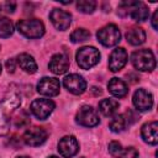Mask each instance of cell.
<instances>
[{
  "label": "cell",
  "mask_w": 158,
  "mask_h": 158,
  "mask_svg": "<svg viewBox=\"0 0 158 158\" xmlns=\"http://www.w3.org/2000/svg\"><path fill=\"white\" fill-rule=\"evenodd\" d=\"M141 135L146 143L152 144V146L157 144V142H158V122L151 121V122L144 123L142 126Z\"/></svg>",
  "instance_id": "cell-17"
},
{
  "label": "cell",
  "mask_w": 158,
  "mask_h": 158,
  "mask_svg": "<svg viewBox=\"0 0 158 158\" xmlns=\"http://www.w3.org/2000/svg\"><path fill=\"white\" fill-rule=\"evenodd\" d=\"M16 62H17V64L20 65V68H21L23 72L28 73V74H33V73L37 72V63H36V60L33 59L32 56H30V54H27V53H21V54H19Z\"/></svg>",
  "instance_id": "cell-18"
},
{
  "label": "cell",
  "mask_w": 158,
  "mask_h": 158,
  "mask_svg": "<svg viewBox=\"0 0 158 158\" xmlns=\"http://www.w3.org/2000/svg\"><path fill=\"white\" fill-rule=\"evenodd\" d=\"M116 158H138V151L135 147H126L121 149Z\"/></svg>",
  "instance_id": "cell-26"
},
{
  "label": "cell",
  "mask_w": 158,
  "mask_h": 158,
  "mask_svg": "<svg viewBox=\"0 0 158 158\" xmlns=\"http://www.w3.org/2000/svg\"><path fill=\"white\" fill-rule=\"evenodd\" d=\"M118 101L115 99H104L99 102V111L104 116H114L118 109Z\"/></svg>",
  "instance_id": "cell-21"
},
{
  "label": "cell",
  "mask_w": 158,
  "mask_h": 158,
  "mask_svg": "<svg viewBox=\"0 0 158 158\" xmlns=\"http://www.w3.org/2000/svg\"><path fill=\"white\" fill-rule=\"evenodd\" d=\"M1 7L4 9V11H6V12H14L15 11V7H16V4L15 2H4V4H1Z\"/></svg>",
  "instance_id": "cell-29"
},
{
  "label": "cell",
  "mask_w": 158,
  "mask_h": 158,
  "mask_svg": "<svg viewBox=\"0 0 158 158\" xmlns=\"http://www.w3.org/2000/svg\"><path fill=\"white\" fill-rule=\"evenodd\" d=\"M77 9L83 14H91L96 9V1H94V0H79L77 2Z\"/></svg>",
  "instance_id": "cell-24"
},
{
  "label": "cell",
  "mask_w": 158,
  "mask_h": 158,
  "mask_svg": "<svg viewBox=\"0 0 158 158\" xmlns=\"http://www.w3.org/2000/svg\"><path fill=\"white\" fill-rule=\"evenodd\" d=\"M59 90H60V83L56 78L43 77L42 79H40L37 84V91L41 95H44L48 98L57 96L59 94Z\"/></svg>",
  "instance_id": "cell-10"
},
{
  "label": "cell",
  "mask_w": 158,
  "mask_h": 158,
  "mask_svg": "<svg viewBox=\"0 0 158 158\" xmlns=\"http://www.w3.org/2000/svg\"><path fill=\"white\" fill-rule=\"evenodd\" d=\"M0 74H1V63H0Z\"/></svg>",
  "instance_id": "cell-33"
},
{
  "label": "cell",
  "mask_w": 158,
  "mask_h": 158,
  "mask_svg": "<svg viewBox=\"0 0 158 158\" xmlns=\"http://www.w3.org/2000/svg\"><path fill=\"white\" fill-rule=\"evenodd\" d=\"M126 125H127V120H126L125 115H114L109 122L110 130L115 133L122 132L126 128Z\"/></svg>",
  "instance_id": "cell-22"
},
{
  "label": "cell",
  "mask_w": 158,
  "mask_h": 158,
  "mask_svg": "<svg viewBox=\"0 0 158 158\" xmlns=\"http://www.w3.org/2000/svg\"><path fill=\"white\" fill-rule=\"evenodd\" d=\"M79 151L78 141L74 136H64L58 142V152L64 158H72Z\"/></svg>",
  "instance_id": "cell-12"
},
{
  "label": "cell",
  "mask_w": 158,
  "mask_h": 158,
  "mask_svg": "<svg viewBox=\"0 0 158 158\" xmlns=\"http://www.w3.org/2000/svg\"><path fill=\"white\" fill-rule=\"evenodd\" d=\"M63 85L69 93H72L74 95H80L86 90L85 79L81 75L75 74V73L67 75L64 78V80H63Z\"/></svg>",
  "instance_id": "cell-11"
},
{
  "label": "cell",
  "mask_w": 158,
  "mask_h": 158,
  "mask_svg": "<svg viewBox=\"0 0 158 158\" xmlns=\"http://www.w3.org/2000/svg\"><path fill=\"white\" fill-rule=\"evenodd\" d=\"M22 139L27 146L37 147V146H41V144H43L46 142L47 132L42 127L33 126V127H30V128H27L25 131V133L22 136Z\"/></svg>",
  "instance_id": "cell-9"
},
{
  "label": "cell",
  "mask_w": 158,
  "mask_h": 158,
  "mask_svg": "<svg viewBox=\"0 0 158 158\" xmlns=\"http://www.w3.org/2000/svg\"><path fill=\"white\" fill-rule=\"evenodd\" d=\"M126 40L132 46H139L146 41V32L141 27H133L127 31Z\"/></svg>",
  "instance_id": "cell-20"
},
{
  "label": "cell",
  "mask_w": 158,
  "mask_h": 158,
  "mask_svg": "<svg viewBox=\"0 0 158 158\" xmlns=\"http://www.w3.org/2000/svg\"><path fill=\"white\" fill-rule=\"evenodd\" d=\"M49 20L57 30L64 31L69 27V25L72 22V15L69 12L64 11V10L53 9L52 12L49 14Z\"/></svg>",
  "instance_id": "cell-14"
},
{
  "label": "cell",
  "mask_w": 158,
  "mask_h": 158,
  "mask_svg": "<svg viewBox=\"0 0 158 158\" xmlns=\"http://www.w3.org/2000/svg\"><path fill=\"white\" fill-rule=\"evenodd\" d=\"M78 65L81 69H90L96 65L100 60V52L93 46H85L78 49L75 54Z\"/></svg>",
  "instance_id": "cell-4"
},
{
  "label": "cell",
  "mask_w": 158,
  "mask_h": 158,
  "mask_svg": "<svg viewBox=\"0 0 158 158\" xmlns=\"http://www.w3.org/2000/svg\"><path fill=\"white\" fill-rule=\"evenodd\" d=\"M107 88H109V91L116 98H123V96H126V94L128 91L126 83L118 78H112L109 81Z\"/></svg>",
  "instance_id": "cell-19"
},
{
  "label": "cell",
  "mask_w": 158,
  "mask_h": 158,
  "mask_svg": "<svg viewBox=\"0 0 158 158\" xmlns=\"http://www.w3.org/2000/svg\"><path fill=\"white\" fill-rule=\"evenodd\" d=\"M14 33V23L7 17H0V37L7 38Z\"/></svg>",
  "instance_id": "cell-23"
},
{
  "label": "cell",
  "mask_w": 158,
  "mask_h": 158,
  "mask_svg": "<svg viewBox=\"0 0 158 158\" xmlns=\"http://www.w3.org/2000/svg\"><path fill=\"white\" fill-rule=\"evenodd\" d=\"M133 105L138 111H147L153 106V96L146 89H138L132 98Z\"/></svg>",
  "instance_id": "cell-13"
},
{
  "label": "cell",
  "mask_w": 158,
  "mask_h": 158,
  "mask_svg": "<svg viewBox=\"0 0 158 158\" xmlns=\"http://www.w3.org/2000/svg\"><path fill=\"white\" fill-rule=\"evenodd\" d=\"M157 19H158V11H154V14H153V16H152V26H153L154 30H158Z\"/></svg>",
  "instance_id": "cell-30"
},
{
  "label": "cell",
  "mask_w": 158,
  "mask_h": 158,
  "mask_svg": "<svg viewBox=\"0 0 158 158\" xmlns=\"http://www.w3.org/2000/svg\"><path fill=\"white\" fill-rule=\"evenodd\" d=\"M121 149H122V146H121L120 142H117V141H112V142L109 143V152H110V154H111L112 157L116 158V157L120 154Z\"/></svg>",
  "instance_id": "cell-27"
},
{
  "label": "cell",
  "mask_w": 158,
  "mask_h": 158,
  "mask_svg": "<svg viewBox=\"0 0 158 158\" xmlns=\"http://www.w3.org/2000/svg\"><path fill=\"white\" fill-rule=\"evenodd\" d=\"M56 104L51 99H36L31 104V112L38 120H46L54 110Z\"/></svg>",
  "instance_id": "cell-7"
},
{
  "label": "cell",
  "mask_w": 158,
  "mask_h": 158,
  "mask_svg": "<svg viewBox=\"0 0 158 158\" xmlns=\"http://www.w3.org/2000/svg\"><path fill=\"white\" fill-rule=\"evenodd\" d=\"M98 41L105 46V47H112L116 46L121 40V32L118 27L114 23H109L104 27H101L96 33Z\"/></svg>",
  "instance_id": "cell-5"
},
{
  "label": "cell",
  "mask_w": 158,
  "mask_h": 158,
  "mask_svg": "<svg viewBox=\"0 0 158 158\" xmlns=\"http://www.w3.org/2000/svg\"><path fill=\"white\" fill-rule=\"evenodd\" d=\"M90 37V32L86 28H77L72 32L70 35V40L74 43H79V42H84L86 40H89Z\"/></svg>",
  "instance_id": "cell-25"
},
{
  "label": "cell",
  "mask_w": 158,
  "mask_h": 158,
  "mask_svg": "<svg viewBox=\"0 0 158 158\" xmlns=\"http://www.w3.org/2000/svg\"><path fill=\"white\" fill-rule=\"evenodd\" d=\"M16 59H14V58H10V59H7V62H6V69H7V72L9 73H14L15 72V69H16Z\"/></svg>",
  "instance_id": "cell-28"
},
{
  "label": "cell",
  "mask_w": 158,
  "mask_h": 158,
  "mask_svg": "<svg viewBox=\"0 0 158 158\" xmlns=\"http://www.w3.org/2000/svg\"><path fill=\"white\" fill-rule=\"evenodd\" d=\"M17 158H30V157H27V156H20V157H17Z\"/></svg>",
  "instance_id": "cell-31"
},
{
  "label": "cell",
  "mask_w": 158,
  "mask_h": 158,
  "mask_svg": "<svg viewBox=\"0 0 158 158\" xmlns=\"http://www.w3.org/2000/svg\"><path fill=\"white\" fill-rule=\"evenodd\" d=\"M48 158H59V157H57V156H51V157H48Z\"/></svg>",
  "instance_id": "cell-32"
},
{
  "label": "cell",
  "mask_w": 158,
  "mask_h": 158,
  "mask_svg": "<svg viewBox=\"0 0 158 158\" xmlns=\"http://www.w3.org/2000/svg\"><path fill=\"white\" fill-rule=\"evenodd\" d=\"M127 52L125 48L122 47H117L115 48L111 54H110V58H109V69L111 72H118L121 70L126 63H127Z\"/></svg>",
  "instance_id": "cell-15"
},
{
  "label": "cell",
  "mask_w": 158,
  "mask_h": 158,
  "mask_svg": "<svg viewBox=\"0 0 158 158\" xmlns=\"http://www.w3.org/2000/svg\"><path fill=\"white\" fill-rule=\"evenodd\" d=\"M131 62L133 67L141 72H152L156 68V58L151 49L143 48L132 53Z\"/></svg>",
  "instance_id": "cell-2"
},
{
  "label": "cell",
  "mask_w": 158,
  "mask_h": 158,
  "mask_svg": "<svg viewBox=\"0 0 158 158\" xmlns=\"http://www.w3.org/2000/svg\"><path fill=\"white\" fill-rule=\"evenodd\" d=\"M77 122L84 127H94L100 122L99 115L95 109H93L89 105H84L79 109L75 117Z\"/></svg>",
  "instance_id": "cell-8"
},
{
  "label": "cell",
  "mask_w": 158,
  "mask_h": 158,
  "mask_svg": "<svg viewBox=\"0 0 158 158\" xmlns=\"http://www.w3.org/2000/svg\"><path fill=\"white\" fill-rule=\"evenodd\" d=\"M120 9H125L126 14L137 22L146 21L149 16V10L147 5L141 1H125L120 5Z\"/></svg>",
  "instance_id": "cell-6"
},
{
  "label": "cell",
  "mask_w": 158,
  "mask_h": 158,
  "mask_svg": "<svg viewBox=\"0 0 158 158\" xmlns=\"http://www.w3.org/2000/svg\"><path fill=\"white\" fill-rule=\"evenodd\" d=\"M48 68L52 73L54 74H63L65 73L68 69H69V60H68V57L62 54V53H58V54H54L49 63H48Z\"/></svg>",
  "instance_id": "cell-16"
},
{
  "label": "cell",
  "mask_w": 158,
  "mask_h": 158,
  "mask_svg": "<svg viewBox=\"0 0 158 158\" xmlns=\"http://www.w3.org/2000/svg\"><path fill=\"white\" fill-rule=\"evenodd\" d=\"M21 100L17 95H10L0 101V136L10 132L11 114L20 106Z\"/></svg>",
  "instance_id": "cell-1"
},
{
  "label": "cell",
  "mask_w": 158,
  "mask_h": 158,
  "mask_svg": "<svg viewBox=\"0 0 158 158\" xmlns=\"http://www.w3.org/2000/svg\"><path fill=\"white\" fill-rule=\"evenodd\" d=\"M16 27H17V31L27 38H40L44 33V25L38 19L20 20Z\"/></svg>",
  "instance_id": "cell-3"
}]
</instances>
